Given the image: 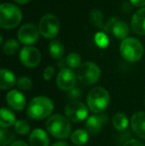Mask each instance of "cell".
Returning <instances> with one entry per match:
<instances>
[{"instance_id":"cell-1","label":"cell","mask_w":145,"mask_h":146,"mask_svg":"<svg viewBox=\"0 0 145 146\" xmlns=\"http://www.w3.org/2000/svg\"><path fill=\"white\" fill-rule=\"evenodd\" d=\"M46 128L51 135L58 139H66L71 134V123L62 114H54L46 121Z\"/></svg>"},{"instance_id":"cell-2","label":"cell","mask_w":145,"mask_h":146,"mask_svg":"<svg viewBox=\"0 0 145 146\" xmlns=\"http://www.w3.org/2000/svg\"><path fill=\"white\" fill-rule=\"evenodd\" d=\"M54 104L47 96H36L29 102L27 113L33 119H44L53 112Z\"/></svg>"},{"instance_id":"cell-3","label":"cell","mask_w":145,"mask_h":146,"mask_svg":"<svg viewBox=\"0 0 145 146\" xmlns=\"http://www.w3.org/2000/svg\"><path fill=\"white\" fill-rule=\"evenodd\" d=\"M22 12L16 5L2 3L0 5V27L2 29H13L20 24Z\"/></svg>"},{"instance_id":"cell-4","label":"cell","mask_w":145,"mask_h":146,"mask_svg":"<svg viewBox=\"0 0 145 146\" xmlns=\"http://www.w3.org/2000/svg\"><path fill=\"white\" fill-rule=\"evenodd\" d=\"M87 106L95 113H101L107 108L110 102L109 94L105 88L101 87L93 88L87 94Z\"/></svg>"},{"instance_id":"cell-5","label":"cell","mask_w":145,"mask_h":146,"mask_svg":"<svg viewBox=\"0 0 145 146\" xmlns=\"http://www.w3.org/2000/svg\"><path fill=\"white\" fill-rule=\"evenodd\" d=\"M119 50L123 59L130 63L139 61L144 54V48L141 42L135 38H126L122 40Z\"/></svg>"},{"instance_id":"cell-6","label":"cell","mask_w":145,"mask_h":146,"mask_svg":"<svg viewBox=\"0 0 145 146\" xmlns=\"http://www.w3.org/2000/svg\"><path fill=\"white\" fill-rule=\"evenodd\" d=\"M77 78L85 86L93 85L101 78V69L93 62H85L77 68Z\"/></svg>"},{"instance_id":"cell-7","label":"cell","mask_w":145,"mask_h":146,"mask_svg":"<svg viewBox=\"0 0 145 146\" xmlns=\"http://www.w3.org/2000/svg\"><path fill=\"white\" fill-rule=\"evenodd\" d=\"M39 31L44 38L53 39L58 35L60 30V21L53 14H46L39 22Z\"/></svg>"},{"instance_id":"cell-8","label":"cell","mask_w":145,"mask_h":146,"mask_svg":"<svg viewBox=\"0 0 145 146\" xmlns=\"http://www.w3.org/2000/svg\"><path fill=\"white\" fill-rule=\"evenodd\" d=\"M65 112H66L67 118L75 123L85 120L89 114L87 106H85L83 102H79V100H73V102H69L68 106H66Z\"/></svg>"},{"instance_id":"cell-9","label":"cell","mask_w":145,"mask_h":146,"mask_svg":"<svg viewBox=\"0 0 145 146\" xmlns=\"http://www.w3.org/2000/svg\"><path fill=\"white\" fill-rule=\"evenodd\" d=\"M20 61L27 68H36L41 62V54L33 46H25L20 51Z\"/></svg>"},{"instance_id":"cell-10","label":"cell","mask_w":145,"mask_h":146,"mask_svg":"<svg viewBox=\"0 0 145 146\" xmlns=\"http://www.w3.org/2000/svg\"><path fill=\"white\" fill-rule=\"evenodd\" d=\"M40 31L36 25L32 23H26L18 31V39L25 45H33L39 39Z\"/></svg>"},{"instance_id":"cell-11","label":"cell","mask_w":145,"mask_h":146,"mask_svg":"<svg viewBox=\"0 0 145 146\" xmlns=\"http://www.w3.org/2000/svg\"><path fill=\"white\" fill-rule=\"evenodd\" d=\"M77 79V74L73 73L72 70L69 68H63L57 77V85L62 90L70 92L71 90L75 88Z\"/></svg>"},{"instance_id":"cell-12","label":"cell","mask_w":145,"mask_h":146,"mask_svg":"<svg viewBox=\"0 0 145 146\" xmlns=\"http://www.w3.org/2000/svg\"><path fill=\"white\" fill-rule=\"evenodd\" d=\"M107 122V114H97L87 117L85 121V128L91 134H97L101 132L103 126Z\"/></svg>"},{"instance_id":"cell-13","label":"cell","mask_w":145,"mask_h":146,"mask_svg":"<svg viewBox=\"0 0 145 146\" xmlns=\"http://www.w3.org/2000/svg\"><path fill=\"white\" fill-rule=\"evenodd\" d=\"M6 102L14 110H22L26 106V98L20 90H12L6 94Z\"/></svg>"},{"instance_id":"cell-14","label":"cell","mask_w":145,"mask_h":146,"mask_svg":"<svg viewBox=\"0 0 145 146\" xmlns=\"http://www.w3.org/2000/svg\"><path fill=\"white\" fill-rule=\"evenodd\" d=\"M105 29L110 31L116 38L121 39V40L126 39L128 32H129L128 26L123 21H119V20H116L114 18L107 23V25L105 26Z\"/></svg>"},{"instance_id":"cell-15","label":"cell","mask_w":145,"mask_h":146,"mask_svg":"<svg viewBox=\"0 0 145 146\" xmlns=\"http://www.w3.org/2000/svg\"><path fill=\"white\" fill-rule=\"evenodd\" d=\"M131 128L138 137L145 139V112L137 111L131 116Z\"/></svg>"},{"instance_id":"cell-16","label":"cell","mask_w":145,"mask_h":146,"mask_svg":"<svg viewBox=\"0 0 145 146\" xmlns=\"http://www.w3.org/2000/svg\"><path fill=\"white\" fill-rule=\"evenodd\" d=\"M131 28L134 33L140 36L145 35V7L135 12L131 19Z\"/></svg>"},{"instance_id":"cell-17","label":"cell","mask_w":145,"mask_h":146,"mask_svg":"<svg viewBox=\"0 0 145 146\" xmlns=\"http://www.w3.org/2000/svg\"><path fill=\"white\" fill-rule=\"evenodd\" d=\"M50 139L45 130L41 128H35L29 135L30 146H49Z\"/></svg>"},{"instance_id":"cell-18","label":"cell","mask_w":145,"mask_h":146,"mask_svg":"<svg viewBox=\"0 0 145 146\" xmlns=\"http://www.w3.org/2000/svg\"><path fill=\"white\" fill-rule=\"evenodd\" d=\"M15 84H17L16 78L11 71L7 69H2L0 71V88L1 90H9Z\"/></svg>"},{"instance_id":"cell-19","label":"cell","mask_w":145,"mask_h":146,"mask_svg":"<svg viewBox=\"0 0 145 146\" xmlns=\"http://www.w3.org/2000/svg\"><path fill=\"white\" fill-rule=\"evenodd\" d=\"M16 117L13 111L6 108H2L0 110V126L1 128H6L11 125L15 124L16 122Z\"/></svg>"},{"instance_id":"cell-20","label":"cell","mask_w":145,"mask_h":146,"mask_svg":"<svg viewBox=\"0 0 145 146\" xmlns=\"http://www.w3.org/2000/svg\"><path fill=\"white\" fill-rule=\"evenodd\" d=\"M128 123H129L128 117L122 112H117L112 117V124H113L114 128L118 131L125 130L128 126Z\"/></svg>"},{"instance_id":"cell-21","label":"cell","mask_w":145,"mask_h":146,"mask_svg":"<svg viewBox=\"0 0 145 146\" xmlns=\"http://www.w3.org/2000/svg\"><path fill=\"white\" fill-rule=\"evenodd\" d=\"M71 140L77 146L85 145L89 141V132L85 129H77L73 132Z\"/></svg>"},{"instance_id":"cell-22","label":"cell","mask_w":145,"mask_h":146,"mask_svg":"<svg viewBox=\"0 0 145 146\" xmlns=\"http://www.w3.org/2000/svg\"><path fill=\"white\" fill-rule=\"evenodd\" d=\"M49 53H50L51 57L56 60L61 59L64 56L65 48L64 45L59 41H52L49 45Z\"/></svg>"},{"instance_id":"cell-23","label":"cell","mask_w":145,"mask_h":146,"mask_svg":"<svg viewBox=\"0 0 145 146\" xmlns=\"http://www.w3.org/2000/svg\"><path fill=\"white\" fill-rule=\"evenodd\" d=\"M15 134L10 129L2 128L0 130V140H1V146H7L9 144H13L15 141Z\"/></svg>"},{"instance_id":"cell-24","label":"cell","mask_w":145,"mask_h":146,"mask_svg":"<svg viewBox=\"0 0 145 146\" xmlns=\"http://www.w3.org/2000/svg\"><path fill=\"white\" fill-rule=\"evenodd\" d=\"M19 49V43L14 39L7 40L3 45V52L8 56H13Z\"/></svg>"},{"instance_id":"cell-25","label":"cell","mask_w":145,"mask_h":146,"mask_svg":"<svg viewBox=\"0 0 145 146\" xmlns=\"http://www.w3.org/2000/svg\"><path fill=\"white\" fill-rule=\"evenodd\" d=\"M65 63L67 64V66L70 69H77V68H79L81 65V58L77 53H71L66 58Z\"/></svg>"},{"instance_id":"cell-26","label":"cell","mask_w":145,"mask_h":146,"mask_svg":"<svg viewBox=\"0 0 145 146\" xmlns=\"http://www.w3.org/2000/svg\"><path fill=\"white\" fill-rule=\"evenodd\" d=\"M14 128H15V131L17 133L21 135H26L30 132L31 128H30V124L25 120H22V119H19L15 122L14 124Z\"/></svg>"},{"instance_id":"cell-27","label":"cell","mask_w":145,"mask_h":146,"mask_svg":"<svg viewBox=\"0 0 145 146\" xmlns=\"http://www.w3.org/2000/svg\"><path fill=\"white\" fill-rule=\"evenodd\" d=\"M17 87L20 90H29L33 87V82L28 77H22L17 81Z\"/></svg>"},{"instance_id":"cell-28","label":"cell","mask_w":145,"mask_h":146,"mask_svg":"<svg viewBox=\"0 0 145 146\" xmlns=\"http://www.w3.org/2000/svg\"><path fill=\"white\" fill-rule=\"evenodd\" d=\"M103 15L99 10H93L91 13V21L93 22V25H95L97 27H103Z\"/></svg>"},{"instance_id":"cell-29","label":"cell","mask_w":145,"mask_h":146,"mask_svg":"<svg viewBox=\"0 0 145 146\" xmlns=\"http://www.w3.org/2000/svg\"><path fill=\"white\" fill-rule=\"evenodd\" d=\"M95 41L97 44V46H99L101 48H105L109 45V39H107V37L103 33H97L95 35Z\"/></svg>"},{"instance_id":"cell-30","label":"cell","mask_w":145,"mask_h":146,"mask_svg":"<svg viewBox=\"0 0 145 146\" xmlns=\"http://www.w3.org/2000/svg\"><path fill=\"white\" fill-rule=\"evenodd\" d=\"M81 96V88H73V90L68 92V96L70 100H72V102L77 100Z\"/></svg>"},{"instance_id":"cell-31","label":"cell","mask_w":145,"mask_h":146,"mask_svg":"<svg viewBox=\"0 0 145 146\" xmlns=\"http://www.w3.org/2000/svg\"><path fill=\"white\" fill-rule=\"evenodd\" d=\"M55 74V69L53 66H48L46 69L44 70V73H43V77H44L45 81H50L53 78Z\"/></svg>"},{"instance_id":"cell-32","label":"cell","mask_w":145,"mask_h":146,"mask_svg":"<svg viewBox=\"0 0 145 146\" xmlns=\"http://www.w3.org/2000/svg\"><path fill=\"white\" fill-rule=\"evenodd\" d=\"M123 146H144V144L137 139H129L124 143Z\"/></svg>"},{"instance_id":"cell-33","label":"cell","mask_w":145,"mask_h":146,"mask_svg":"<svg viewBox=\"0 0 145 146\" xmlns=\"http://www.w3.org/2000/svg\"><path fill=\"white\" fill-rule=\"evenodd\" d=\"M130 2L136 7L143 8V6H145V0H130Z\"/></svg>"},{"instance_id":"cell-34","label":"cell","mask_w":145,"mask_h":146,"mask_svg":"<svg viewBox=\"0 0 145 146\" xmlns=\"http://www.w3.org/2000/svg\"><path fill=\"white\" fill-rule=\"evenodd\" d=\"M11 146H29V145H27L23 141H15L13 144H11Z\"/></svg>"},{"instance_id":"cell-35","label":"cell","mask_w":145,"mask_h":146,"mask_svg":"<svg viewBox=\"0 0 145 146\" xmlns=\"http://www.w3.org/2000/svg\"><path fill=\"white\" fill-rule=\"evenodd\" d=\"M52 146H70L67 142H65V141H59V142H56L54 143Z\"/></svg>"},{"instance_id":"cell-36","label":"cell","mask_w":145,"mask_h":146,"mask_svg":"<svg viewBox=\"0 0 145 146\" xmlns=\"http://www.w3.org/2000/svg\"><path fill=\"white\" fill-rule=\"evenodd\" d=\"M15 2H17V3L19 4H26L27 2H29L30 0H14Z\"/></svg>"}]
</instances>
